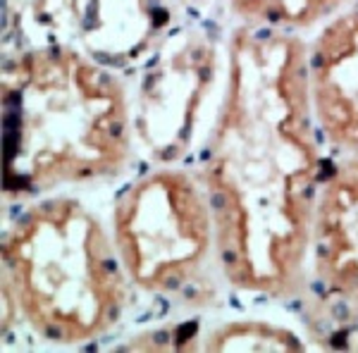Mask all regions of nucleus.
I'll use <instances>...</instances> for the list:
<instances>
[{
	"instance_id": "423d86ee",
	"label": "nucleus",
	"mask_w": 358,
	"mask_h": 353,
	"mask_svg": "<svg viewBox=\"0 0 358 353\" xmlns=\"http://www.w3.org/2000/svg\"><path fill=\"white\" fill-rule=\"evenodd\" d=\"M308 268L327 301L358 308V155L330 165L320 182Z\"/></svg>"
},
{
	"instance_id": "f03ea898",
	"label": "nucleus",
	"mask_w": 358,
	"mask_h": 353,
	"mask_svg": "<svg viewBox=\"0 0 358 353\" xmlns=\"http://www.w3.org/2000/svg\"><path fill=\"white\" fill-rule=\"evenodd\" d=\"M131 106L117 72L67 43L8 57L3 69V187L38 199L110 182L131 160Z\"/></svg>"
},
{
	"instance_id": "0eeeda50",
	"label": "nucleus",
	"mask_w": 358,
	"mask_h": 353,
	"mask_svg": "<svg viewBox=\"0 0 358 353\" xmlns=\"http://www.w3.org/2000/svg\"><path fill=\"white\" fill-rule=\"evenodd\" d=\"M356 0H227V8L244 24L306 31L320 27Z\"/></svg>"
},
{
	"instance_id": "39448f33",
	"label": "nucleus",
	"mask_w": 358,
	"mask_h": 353,
	"mask_svg": "<svg viewBox=\"0 0 358 353\" xmlns=\"http://www.w3.org/2000/svg\"><path fill=\"white\" fill-rule=\"evenodd\" d=\"M308 91L322 141L358 155V5L317 27L306 45Z\"/></svg>"
},
{
	"instance_id": "7ed1b4c3",
	"label": "nucleus",
	"mask_w": 358,
	"mask_h": 353,
	"mask_svg": "<svg viewBox=\"0 0 358 353\" xmlns=\"http://www.w3.org/2000/svg\"><path fill=\"white\" fill-rule=\"evenodd\" d=\"M3 301L34 337L86 346L120 325L129 277L103 219L74 196H38L3 229Z\"/></svg>"
},
{
	"instance_id": "f257e3e1",
	"label": "nucleus",
	"mask_w": 358,
	"mask_h": 353,
	"mask_svg": "<svg viewBox=\"0 0 358 353\" xmlns=\"http://www.w3.org/2000/svg\"><path fill=\"white\" fill-rule=\"evenodd\" d=\"M308 41L239 22L199 177L215 217L217 265L239 294L287 301L303 287L327 175L306 67Z\"/></svg>"
},
{
	"instance_id": "20e7f679",
	"label": "nucleus",
	"mask_w": 358,
	"mask_h": 353,
	"mask_svg": "<svg viewBox=\"0 0 358 353\" xmlns=\"http://www.w3.org/2000/svg\"><path fill=\"white\" fill-rule=\"evenodd\" d=\"M110 234L131 287L175 296L217 260L215 217L199 175L155 167L120 191Z\"/></svg>"
},
{
	"instance_id": "6e6552de",
	"label": "nucleus",
	"mask_w": 358,
	"mask_h": 353,
	"mask_svg": "<svg viewBox=\"0 0 358 353\" xmlns=\"http://www.w3.org/2000/svg\"><path fill=\"white\" fill-rule=\"evenodd\" d=\"M203 351H303L306 344L294 329L268 320H229L206 334Z\"/></svg>"
}]
</instances>
